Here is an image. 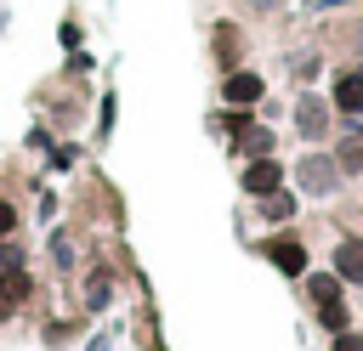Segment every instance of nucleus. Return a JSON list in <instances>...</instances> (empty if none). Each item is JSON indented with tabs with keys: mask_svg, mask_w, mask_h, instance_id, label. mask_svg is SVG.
<instances>
[{
	"mask_svg": "<svg viewBox=\"0 0 363 351\" xmlns=\"http://www.w3.org/2000/svg\"><path fill=\"white\" fill-rule=\"evenodd\" d=\"M267 255H272V266H278V272H289V277H301V272H306V243H301V238H289V232H278V238L267 243Z\"/></svg>",
	"mask_w": 363,
	"mask_h": 351,
	"instance_id": "f257e3e1",
	"label": "nucleus"
},
{
	"mask_svg": "<svg viewBox=\"0 0 363 351\" xmlns=\"http://www.w3.org/2000/svg\"><path fill=\"white\" fill-rule=\"evenodd\" d=\"M278 181H284V170H278V159H272V153H267V159H255V164L244 170V192H255V198L278 192Z\"/></svg>",
	"mask_w": 363,
	"mask_h": 351,
	"instance_id": "f03ea898",
	"label": "nucleus"
},
{
	"mask_svg": "<svg viewBox=\"0 0 363 351\" xmlns=\"http://www.w3.org/2000/svg\"><path fill=\"white\" fill-rule=\"evenodd\" d=\"M335 277L340 283H363V238H340L335 243Z\"/></svg>",
	"mask_w": 363,
	"mask_h": 351,
	"instance_id": "7ed1b4c3",
	"label": "nucleus"
},
{
	"mask_svg": "<svg viewBox=\"0 0 363 351\" xmlns=\"http://www.w3.org/2000/svg\"><path fill=\"white\" fill-rule=\"evenodd\" d=\"M221 91H227V102H233V108H255L267 85H261V74H244V68H238V74H227V85H221Z\"/></svg>",
	"mask_w": 363,
	"mask_h": 351,
	"instance_id": "20e7f679",
	"label": "nucleus"
},
{
	"mask_svg": "<svg viewBox=\"0 0 363 351\" xmlns=\"http://www.w3.org/2000/svg\"><path fill=\"white\" fill-rule=\"evenodd\" d=\"M335 108H340V113H363V74H340V85H335Z\"/></svg>",
	"mask_w": 363,
	"mask_h": 351,
	"instance_id": "39448f33",
	"label": "nucleus"
},
{
	"mask_svg": "<svg viewBox=\"0 0 363 351\" xmlns=\"http://www.w3.org/2000/svg\"><path fill=\"white\" fill-rule=\"evenodd\" d=\"M295 119H301V136H323V125H329V108H323L318 96H306Z\"/></svg>",
	"mask_w": 363,
	"mask_h": 351,
	"instance_id": "423d86ee",
	"label": "nucleus"
},
{
	"mask_svg": "<svg viewBox=\"0 0 363 351\" xmlns=\"http://www.w3.org/2000/svg\"><path fill=\"white\" fill-rule=\"evenodd\" d=\"M261 215H267V221H289V215H295V198H289V192H267V198H261Z\"/></svg>",
	"mask_w": 363,
	"mask_h": 351,
	"instance_id": "0eeeda50",
	"label": "nucleus"
},
{
	"mask_svg": "<svg viewBox=\"0 0 363 351\" xmlns=\"http://www.w3.org/2000/svg\"><path fill=\"white\" fill-rule=\"evenodd\" d=\"M329 300H340V277H335V272L312 277V306H329Z\"/></svg>",
	"mask_w": 363,
	"mask_h": 351,
	"instance_id": "6e6552de",
	"label": "nucleus"
},
{
	"mask_svg": "<svg viewBox=\"0 0 363 351\" xmlns=\"http://www.w3.org/2000/svg\"><path fill=\"white\" fill-rule=\"evenodd\" d=\"M340 170H346V176L363 170V136H346V147H340Z\"/></svg>",
	"mask_w": 363,
	"mask_h": 351,
	"instance_id": "1a4fd4ad",
	"label": "nucleus"
},
{
	"mask_svg": "<svg viewBox=\"0 0 363 351\" xmlns=\"http://www.w3.org/2000/svg\"><path fill=\"white\" fill-rule=\"evenodd\" d=\"M301 176H306V187H318V192H329V187H335V170H323L318 159H312V164H306Z\"/></svg>",
	"mask_w": 363,
	"mask_h": 351,
	"instance_id": "9d476101",
	"label": "nucleus"
},
{
	"mask_svg": "<svg viewBox=\"0 0 363 351\" xmlns=\"http://www.w3.org/2000/svg\"><path fill=\"white\" fill-rule=\"evenodd\" d=\"M318 317H323V328H335V334L346 328V306H340V300H329V306H318Z\"/></svg>",
	"mask_w": 363,
	"mask_h": 351,
	"instance_id": "9b49d317",
	"label": "nucleus"
},
{
	"mask_svg": "<svg viewBox=\"0 0 363 351\" xmlns=\"http://www.w3.org/2000/svg\"><path fill=\"white\" fill-rule=\"evenodd\" d=\"M335 351H363V334H352V328H340V334H335Z\"/></svg>",
	"mask_w": 363,
	"mask_h": 351,
	"instance_id": "f8f14e48",
	"label": "nucleus"
},
{
	"mask_svg": "<svg viewBox=\"0 0 363 351\" xmlns=\"http://www.w3.org/2000/svg\"><path fill=\"white\" fill-rule=\"evenodd\" d=\"M11 221H17V209H11L6 198H0V232H11Z\"/></svg>",
	"mask_w": 363,
	"mask_h": 351,
	"instance_id": "ddd939ff",
	"label": "nucleus"
}]
</instances>
